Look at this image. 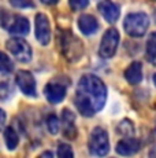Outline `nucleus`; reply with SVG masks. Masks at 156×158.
Listing matches in <instances>:
<instances>
[{"mask_svg": "<svg viewBox=\"0 0 156 158\" xmlns=\"http://www.w3.org/2000/svg\"><path fill=\"white\" fill-rule=\"evenodd\" d=\"M107 101V87L95 74H85L80 78L76 89L77 110L85 117H92L101 110Z\"/></svg>", "mask_w": 156, "mask_h": 158, "instance_id": "obj_1", "label": "nucleus"}, {"mask_svg": "<svg viewBox=\"0 0 156 158\" xmlns=\"http://www.w3.org/2000/svg\"><path fill=\"white\" fill-rule=\"evenodd\" d=\"M149 26V18L145 13H130L123 21L125 32L131 37H141L146 33Z\"/></svg>", "mask_w": 156, "mask_h": 158, "instance_id": "obj_2", "label": "nucleus"}, {"mask_svg": "<svg viewBox=\"0 0 156 158\" xmlns=\"http://www.w3.org/2000/svg\"><path fill=\"white\" fill-rule=\"evenodd\" d=\"M88 147H89V153L92 156H96V157L107 156L110 151V139H108L107 131L100 128V127H96L91 132Z\"/></svg>", "mask_w": 156, "mask_h": 158, "instance_id": "obj_3", "label": "nucleus"}, {"mask_svg": "<svg viewBox=\"0 0 156 158\" xmlns=\"http://www.w3.org/2000/svg\"><path fill=\"white\" fill-rule=\"evenodd\" d=\"M60 41V48L67 60H78V58L84 54L82 43L71 32H62Z\"/></svg>", "mask_w": 156, "mask_h": 158, "instance_id": "obj_4", "label": "nucleus"}, {"mask_svg": "<svg viewBox=\"0 0 156 158\" xmlns=\"http://www.w3.org/2000/svg\"><path fill=\"white\" fill-rule=\"evenodd\" d=\"M6 47L18 62L28 63L32 60V48L28 41L23 40L22 37H11L10 40H7Z\"/></svg>", "mask_w": 156, "mask_h": 158, "instance_id": "obj_5", "label": "nucleus"}, {"mask_svg": "<svg viewBox=\"0 0 156 158\" xmlns=\"http://www.w3.org/2000/svg\"><path fill=\"white\" fill-rule=\"evenodd\" d=\"M119 44V32L115 28H110L103 35L99 47V55L104 59H110L115 55L116 48Z\"/></svg>", "mask_w": 156, "mask_h": 158, "instance_id": "obj_6", "label": "nucleus"}, {"mask_svg": "<svg viewBox=\"0 0 156 158\" xmlns=\"http://www.w3.org/2000/svg\"><path fill=\"white\" fill-rule=\"evenodd\" d=\"M36 39L41 45H47L51 40V25L45 14L38 13L36 15Z\"/></svg>", "mask_w": 156, "mask_h": 158, "instance_id": "obj_7", "label": "nucleus"}, {"mask_svg": "<svg viewBox=\"0 0 156 158\" xmlns=\"http://www.w3.org/2000/svg\"><path fill=\"white\" fill-rule=\"evenodd\" d=\"M17 85L19 87V89L25 94L26 96H37V91H36V80L33 77V74L28 70H19L15 76Z\"/></svg>", "mask_w": 156, "mask_h": 158, "instance_id": "obj_8", "label": "nucleus"}, {"mask_svg": "<svg viewBox=\"0 0 156 158\" xmlns=\"http://www.w3.org/2000/svg\"><path fill=\"white\" fill-rule=\"evenodd\" d=\"M97 10L104 17V19L110 23L116 22L119 15H121V8L112 0H101V2H99Z\"/></svg>", "mask_w": 156, "mask_h": 158, "instance_id": "obj_9", "label": "nucleus"}, {"mask_svg": "<svg viewBox=\"0 0 156 158\" xmlns=\"http://www.w3.org/2000/svg\"><path fill=\"white\" fill-rule=\"evenodd\" d=\"M10 33L17 36H25L29 33L30 30V25H29V21L25 17H19V15H11L10 19H8L6 28Z\"/></svg>", "mask_w": 156, "mask_h": 158, "instance_id": "obj_10", "label": "nucleus"}, {"mask_svg": "<svg viewBox=\"0 0 156 158\" xmlns=\"http://www.w3.org/2000/svg\"><path fill=\"white\" fill-rule=\"evenodd\" d=\"M44 95H45L47 101L49 103H52V105L60 103L66 96V87L60 83L51 81L44 88Z\"/></svg>", "mask_w": 156, "mask_h": 158, "instance_id": "obj_11", "label": "nucleus"}, {"mask_svg": "<svg viewBox=\"0 0 156 158\" xmlns=\"http://www.w3.org/2000/svg\"><path fill=\"white\" fill-rule=\"evenodd\" d=\"M60 127L63 131V135L67 139H76L77 136V128H76V115L71 110L64 109L62 111V121Z\"/></svg>", "mask_w": 156, "mask_h": 158, "instance_id": "obj_12", "label": "nucleus"}, {"mask_svg": "<svg viewBox=\"0 0 156 158\" xmlns=\"http://www.w3.org/2000/svg\"><path fill=\"white\" fill-rule=\"evenodd\" d=\"M116 153L121 156H133L140 150V142L131 136H126L125 139L119 140L115 147Z\"/></svg>", "mask_w": 156, "mask_h": 158, "instance_id": "obj_13", "label": "nucleus"}, {"mask_svg": "<svg viewBox=\"0 0 156 158\" xmlns=\"http://www.w3.org/2000/svg\"><path fill=\"white\" fill-rule=\"evenodd\" d=\"M125 78L129 84L137 85L142 80V65L141 62H131L125 70Z\"/></svg>", "mask_w": 156, "mask_h": 158, "instance_id": "obj_14", "label": "nucleus"}, {"mask_svg": "<svg viewBox=\"0 0 156 158\" xmlns=\"http://www.w3.org/2000/svg\"><path fill=\"white\" fill-rule=\"evenodd\" d=\"M78 26H80V30L84 33V35L89 36V35H93V33L97 32L99 22L93 15L84 14L78 18Z\"/></svg>", "mask_w": 156, "mask_h": 158, "instance_id": "obj_15", "label": "nucleus"}, {"mask_svg": "<svg viewBox=\"0 0 156 158\" xmlns=\"http://www.w3.org/2000/svg\"><path fill=\"white\" fill-rule=\"evenodd\" d=\"M4 142L8 150H15L18 143H19V136H18L17 131L13 127H8L4 131Z\"/></svg>", "mask_w": 156, "mask_h": 158, "instance_id": "obj_16", "label": "nucleus"}, {"mask_svg": "<svg viewBox=\"0 0 156 158\" xmlns=\"http://www.w3.org/2000/svg\"><path fill=\"white\" fill-rule=\"evenodd\" d=\"M146 58L154 66H156V32L151 33L146 41Z\"/></svg>", "mask_w": 156, "mask_h": 158, "instance_id": "obj_17", "label": "nucleus"}, {"mask_svg": "<svg viewBox=\"0 0 156 158\" xmlns=\"http://www.w3.org/2000/svg\"><path fill=\"white\" fill-rule=\"evenodd\" d=\"M3 73H0V101H4L13 94V85H11L10 80L3 77Z\"/></svg>", "mask_w": 156, "mask_h": 158, "instance_id": "obj_18", "label": "nucleus"}, {"mask_svg": "<svg viewBox=\"0 0 156 158\" xmlns=\"http://www.w3.org/2000/svg\"><path fill=\"white\" fill-rule=\"evenodd\" d=\"M14 70V63L10 59V56L4 52H0V73L3 74H10Z\"/></svg>", "mask_w": 156, "mask_h": 158, "instance_id": "obj_19", "label": "nucleus"}, {"mask_svg": "<svg viewBox=\"0 0 156 158\" xmlns=\"http://www.w3.org/2000/svg\"><path fill=\"white\" fill-rule=\"evenodd\" d=\"M47 128L52 135H56L60 129V120L55 114H49L47 117Z\"/></svg>", "mask_w": 156, "mask_h": 158, "instance_id": "obj_20", "label": "nucleus"}, {"mask_svg": "<svg viewBox=\"0 0 156 158\" xmlns=\"http://www.w3.org/2000/svg\"><path fill=\"white\" fill-rule=\"evenodd\" d=\"M118 131L123 136H133L134 135V127L130 120H123L118 125Z\"/></svg>", "mask_w": 156, "mask_h": 158, "instance_id": "obj_21", "label": "nucleus"}, {"mask_svg": "<svg viewBox=\"0 0 156 158\" xmlns=\"http://www.w3.org/2000/svg\"><path fill=\"white\" fill-rule=\"evenodd\" d=\"M74 156L73 148L66 143H59L58 144V157L60 158H71Z\"/></svg>", "mask_w": 156, "mask_h": 158, "instance_id": "obj_22", "label": "nucleus"}, {"mask_svg": "<svg viewBox=\"0 0 156 158\" xmlns=\"http://www.w3.org/2000/svg\"><path fill=\"white\" fill-rule=\"evenodd\" d=\"M68 4H70L71 10L80 11V10H84V8L88 7L89 0H68Z\"/></svg>", "mask_w": 156, "mask_h": 158, "instance_id": "obj_23", "label": "nucleus"}, {"mask_svg": "<svg viewBox=\"0 0 156 158\" xmlns=\"http://www.w3.org/2000/svg\"><path fill=\"white\" fill-rule=\"evenodd\" d=\"M11 6L17 8H33L34 7V3L32 0H10Z\"/></svg>", "mask_w": 156, "mask_h": 158, "instance_id": "obj_24", "label": "nucleus"}, {"mask_svg": "<svg viewBox=\"0 0 156 158\" xmlns=\"http://www.w3.org/2000/svg\"><path fill=\"white\" fill-rule=\"evenodd\" d=\"M6 120H7V115H6V111L3 110V109H0V131L4 128Z\"/></svg>", "mask_w": 156, "mask_h": 158, "instance_id": "obj_25", "label": "nucleus"}, {"mask_svg": "<svg viewBox=\"0 0 156 158\" xmlns=\"http://www.w3.org/2000/svg\"><path fill=\"white\" fill-rule=\"evenodd\" d=\"M43 4H47V6H53V4H56V3L59 2V0H40Z\"/></svg>", "mask_w": 156, "mask_h": 158, "instance_id": "obj_26", "label": "nucleus"}, {"mask_svg": "<svg viewBox=\"0 0 156 158\" xmlns=\"http://www.w3.org/2000/svg\"><path fill=\"white\" fill-rule=\"evenodd\" d=\"M52 156H53V154L51 153V151H45V153L41 154V157H52Z\"/></svg>", "mask_w": 156, "mask_h": 158, "instance_id": "obj_27", "label": "nucleus"}, {"mask_svg": "<svg viewBox=\"0 0 156 158\" xmlns=\"http://www.w3.org/2000/svg\"><path fill=\"white\" fill-rule=\"evenodd\" d=\"M149 156H152V157H156V146L154 147V150H152L151 153H149Z\"/></svg>", "mask_w": 156, "mask_h": 158, "instance_id": "obj_28", "label": "nucleus"}, {"mask_svg": "<svg viewBox=\"0 0 156 158\" xmlns=\"http://www.w3.org/2000/svg\"><path fill=\"white\" fill-rule=\"evenodd\" d=\"M154 83H155V85H156V73L154 74Z\"/></svg>", "mask_w": 156, "mask_h": 158, "instance_id": "obj_29", "label": "nucleus"}, {"mask_svg": "<svg viewBox=\"0 0 156 158\" xmlns=\"http://www.w3.org/2000/svg\"><path fill=\"white\" fill-rule=\"evenodd\" d=\"M155 2H156V0H155Z\"/></svg>", "mask_w": 156, "mask_h": 158, "instance_id": "obj_30", "label": "nucleus"}]
</instances>
